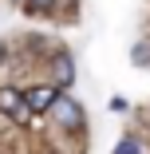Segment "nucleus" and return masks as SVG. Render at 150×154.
I'll use <instances>...</instances> for the list:
<instances>
[{"instance_id":"1","label":"nucleus","mask_w":150,"mask_h":154,"mask_svg":"<svg viewBox=\"0 0 150 154\" xmlns=\"http://www.w3.org/2000/svg\"><path fill=\"white\" fill-rule=\"evenodd\" d=\"M51 119L63 127L67 134H83V127H87V119H83V107L71 99V95H59L55 99V107H51Z\"/></svg>"},{"instance_id":"2","label":"nucleus","mask_w":150,"mask_h":154,"mask_svg":"<svg viewBox=\"0 0 150 154\" xmlns=\"http://www.w3.org/2000/svg\"><path fill=\"white\" fill-rule=\"evenodd\" d=\"M24 99H28V107H32V111L40 115V111H51V107H55L59 91H55V87H32V91H28Z\"/></svg>"},{"instance_id":"3","label":"nucleus","mask_w":150,"mask_h":154,"mask_svg":"<svg viewBox=\"0 0 150 154\" xmlns=\"http://www.w3.org/2000/svg\"><path fill=\"white\" fill-rule=\"evenodd\" d=\"M51 75L63 83V87H71V79H75V63H71V55H67V51H59V55L51 59Z\"/></svg>"},{"instance_id":"4","label":"nucleus","mask_w":150,"mask_h":154,"mask_svg":"<svg viewBox=\"0 0 150 154\" xmlns=\"http://www.w3.org/2000/svg\"><path fill=\"white\" fill-rule=\"evenodd\" d=\"M20 107H24V95H20V91L0 87V115H16Z\"/></svg>"},{"instance_id":"5","label":"nucleus","mask_w":150,"mask_h":154,"mask_svg":"<svg viewBox=\"0 0 150 154\" xmlns=\"http://www.w3.org/2000/svg\"><path fill=\"white\" fill-rule=\"evenodd\" d=\"M130 59H134L138 67H142V63H150V40H138V44H134V51H130Z\"/></svg>"},{"instance_id":"6","label":"nucleus","mask_w":150,"mask_h":154,"mask_svg":"<svg viewBox=\"0 0 150 154\" xmlns=\"http://www.w3.org/2000/svg\"><path fill=\"white\" fill-rule=\"evenodd\" d=\"M115 154H142V142L138 138H123V142L115 146Z\"/></svg>"},{"instance_id":"7","label":"nucleus","mask_w":150,"mask_h":154,"mask_svg":"<svg viewBox=\"0 0 150 154\" xmlns=\"http://www.w3.org/2000/svg\"><path fill=\"white\" fill-rule=\"evenodd\" d=\"M55 0H28V12H51Z\"/></svg>"},{"instance_id":"8","label":"nucleus","mask_w":150,"mask_h":154,"mask_svg":"<svg viewBox=\"0 0 150 154\" xmlns=\"http://www.w3.org/2000/svg\"><path fill=\"white\" fill-rule=\"evenodd\" d=\"M4 55H8V48H4V44H0V59H4Z\"/></svg>"}]
</instances>
